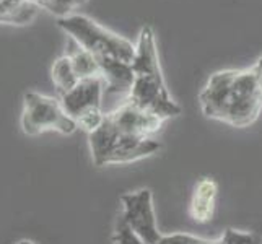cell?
I'll use <instances>...</instances> for the list:
<instances>
[{"label":"cell","mask_w":262,"mask_h":244,"mask_svg":"<svg viewBox=\"0 0 262 244\" xmlns=\"http://www.w3.org/2000/svg\"><path fill=\"white\" fill-rule=\"evenodd\" d=\"M207 119L245 129L262 114V56L248 69L215 72L199 93Z\"/></svg>","instance_id":"1"},{"label":"cell","mask_w":262,"mask_h":244,"mask_svg":"<svg viewBox=\"0 0 262 244\" xmlns=\"http://www.w3.org/2000/svg\"><path fill=\"white\" fill-rule=\"evenodd\" d=\"M132 72L134 83L129 92V101L163 121L181 114V106L173 99L166 86L151 26H143L139 33Z\"/></svg>","instance_id":"2"},{"label":"cell","mask_w":262,"mask_h":244,"mask_svg":"<svg viewBox=\"0 0 262 244\" xmlns=\"http://www.w3.org/2000/svg\"><path fill=\"white\" fill-rule=\"evenodd\" d=\"M59 30L64 31L75 46L86 51L88 54L101 60H121L132 64L135 57V44L124 36L107 30L106 26L96 23L86 15L72 13L57 18Z\"/></svg>","instance_id":"3"},{"label":"cell","mask_w":262,"mask_h":244,"mask_svg":"<svg viewBox=\"0 0 262 244\" xmlns=\"http://www.w3.org/2000/svg\"><path fill=\"white\" fill-rule=\"evenodd\" d=\"M92 160L96 166L125 165L160 151L161 143L151 137H135L117 130L104 117L101 127L88 135Z\"/></svg>","instance_id":"4"},{"label":"cell","mask_w":262,"mask_h":244,"mask_svg":"<svg viewBox=\"0 0 262 244\" xmlns=\"http://www.w3.org/2000/svg\"><path fill=\"white\" fill-rule=\"evenodd\" d=\"M78 129L77 122L66 113L59 98L28 92L23 96L21 130L25 135L36 137L44 132H59L70 135Z\"/></svg>","instance_id":"5"},{"label":"cell","mask_w":262,"mask_h":244,"mask_svg":"<svg viewBox=\"0 0 262 244\" xmlns=\"http://www.w3.org/2000/svg\"><path fill=\"white\" fill-rule=\"evenodd\" d=\"M106 85L101 77H92L80 80L75 88L60 96V103L66 113L77 122L78 129L88 135L101 127L106 114H103V95Z\"/></svg>","instance_id":"6"},{"label":"cell","mask_w":262,"mask_h":244,"mask_svg":"<svg viewBox=\"0 0 262 244\" xmlns=\"http://www.w3.org/2000/svg\"><path fill=\"white\" fill-rule=\"evenodd\" d=\"M124 223L145 244H157L163 234L158 230L157 215L153 209V195L150 189H139L135 192L121 195Z\"/></svg>","instance_id":"7"},{"label":"cell","mask_w":262,"mask_h":244,"mask_svg":"<svg viewBox=\"0 0 262 244\" xmlns=\"http://www.w3.org/2000/svg\"><path fill=\"white\" fill-rule=\"evenodd\" d=\"M106 119L117 130L135 135V137H151L153 134L161 129V124L165 122L158 116L142 109V107L134 104L129 99H125L113 113L106 114Z\"/></svg>","instance_id":"8"},{"label":"cell","mask_w":262,"mask_h":244,"mask_svg":"<svg viewBox=\"0 0 262 244\" xmlns=\"http://www.w3.org/2000/svg\"><path fill=\"white\" fill-rule=\"evenodd\" d=\"M219 184L212 178H202L194 187L189 204V213L195 223H209L213 218Z\"/></svg>","instance_id":"9"},{"label":"cell","mask_w":262,"mask_h":244,"mask_svg":"<svg viewBox=\"0 0 262 244\" xmlns=\"http://www.w3.org/2000/svg\"><path fill=\"white\" fill-rule=\"evenodd\" d=\"M99 74L104 80L106 93H129L134 83L132 64L121 60H101L98 62Z\"/></svg>","instance_id":"10"},{"label":"cell","mask_w":262,"mask_h":244,"mask_svg":"<svg viewBox=\"0 0 262 244\" xmlns=\"http://www.w3.org/2000/svg\"><path fill=\"white\" fill-rule=\"evenodd\" d=\"M39 13L31 0H0V25L26 26Z\"/></svg>","instance_id":"11"},{"label":"cell","mask_w":262,"mask_h":244,"mask_svg":"<svg viewBox=\"0 0 262 244\" xmlns=\"http://www.w3.org/2000/svg\"><path fill=\"white\" fill-rule=\"evenodd\" d=\"M51 77L54 81V86L57 90L59 98L69 93L72 88H75L77 83L80 81L77 72H75V67H74V62H72L69 54L59 57L56 62H54L52 69H51Z\"/></svg>","instance_id":"12"},{"label":"cell","mask_w":262,"mask_h":244,"mask_svg":"<svg viewBox=\"0 0 262 244\" xmlns=\"http://www.w3.org/2000/svg\"><path fill=\"white\" fill-rule=\"evenodd\" d=\"M69 56H70L72 62H74L75 72L80 80L92 78V77H101V74H99V65L92 54H88L86 51L80 49L77 46L75 51L69 52Z\"/></svg>","instance_id":"13"},{"label":"cell","mask_w":262,"mask_h":244,"mask_svg":"<svg viewBox=\"0 0 262 244\" xmlns=\"http://www.w3.org/2000/svg\"><path fill=\"white\" fill-rule=\"evenodd\" d=\"M219 244H262V236L257 233L227 228L219 239Z\"/></svg>","instance_id":"14"},{"label":"cell","mask_w":262,"mask_h":244,"mask_svg":"<svg viewBox=\"0 0 262 244\" xmlns=\"http://www.w3.org/2000/svg\"><path fill=\"white\" fill-rule=\"evenodd\" d=\"M113 242L114 244H145L137 234H135L127 225L124 223L122 218L117 220L116 223V230L113 234Z\"/></svg>","instance_id":"15"},{"label":"cell","mask_w":262,"mask_h":244,"mask_svg":"<svg viewBox=\"0 0 262 244\" xmlns=\"http://www.w3.org/2000/svg\"><path fill=\"white\" fill-rule=\"evenodd\" d=\"M157 244H219V241H209L187 233H174L168 234V236H161Z\"/></svg>","instance_id":"16"},{"label":"cell","mask_w":262,"mask_h":244,"mask_svg":"<svg viewBox=\"0 0 262 244\" xmlns=\"http://www.w3.org/2000/svg\"><path fill=\"white\" fill-rule=\"evenodd\" d=\"M18 244H34V242H33V241H28V239H21Z\"/></svg>","instance_id":"17"}]
</instances>
